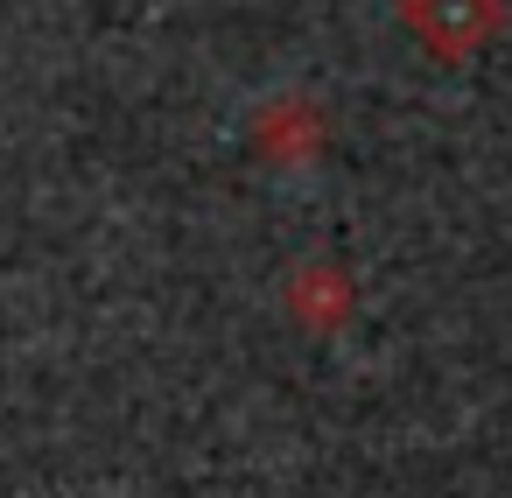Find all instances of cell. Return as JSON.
Segmentation results:
<instances>
[{
    "label": "cell",
    "instance_id": "6da1fadb",
    "mask_svg": "<svg viewBox=\"0 0 512 498\" xmlns=\"http://www.w3.org/2000/svg\"><path fill=\"white\" fill-rule=\"evenodd\" d=\"M400 22L435 50V64H463V57H477L498 36L505 8H498V0H407Z\"/></svg>",
    "mask_w": 512,
    "mask_h": 498
}]
</instances>
